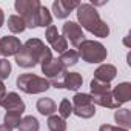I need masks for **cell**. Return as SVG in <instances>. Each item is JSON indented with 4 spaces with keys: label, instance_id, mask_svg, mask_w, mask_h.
I'll list each match as a JSON object with an SVG mask.
<instances>
[{
    "label": "cell",
    "instance_id": "cell-2",
    "mask_svg": "<svg viewBox=\"0 0 131 131\" xmlns=\"http://www.w3.org/2000/svg\"><path fill=\"white\" fill-rule=\"evenodd\" d=\"M46 48L48 46H45V43L40 39H29L22 45L19 52L14 56L16 63L22 68H34L37 63L42 62Z\"/></svg>",
    "mask_w": 131,
    "mask_h": 131
},
{
    "label": "cell",
    "instance_id": "cell-6",
    "mask_svg": "<svg viewBox=\"0 0 131 131\" xmlns=\"http://www.w3.org/2000/svg\"><path fill=\"white\" fill-rule=\"evenodd\" d=\"M16 83H17V88L26 94H40V93L48 91L51 86V83L45 77H40V76H36L31 73L20 74L17 77Z\"/></svg>",
    "mask_w": 131,
    "mask_h": 131
},
{
    "label": "cell",
    "instance_id": "cell-19",
    "mask_svg": "<svg viewBox=\"0 0 131 131\" xmlns=\"http://www.w3.org/2000/svg\"><path fill=\"white\" fill-rule=\"evenodd\" d=\"M8 29L13 34H20V32H23L26 29V25H25V22H23V19L20 16L14 14V16L8 17Z\"/></svg>",
    "mask_w": 131,
    "mask_h": 131
},
{
    "label": "cell",
    "instance_id": "cell-12",
    "mask_svg": "<svg viewBox=\"0 0 131 131\" xmlns=\"http://www.w3.org/2000/svg\"><path fill=\"white\" fill-rule=\"evenodd\" d=\"M117 76V68L114 65L103 63L94 71V80L102 82V83H110L114 77Z\"/></svg>",
    "mask_w": 131,
    "mask_h": 131
},
{
    "label": "cell",
    "instance_id": "cell-3",
    "mask_svg": "<svg viewBox=\"0 0 131 131\" xmlns=\"http://www.w3.org/2000/svg\"><path fill=\"white\" fill-rule=\"evenodd\" d=\"M42 65V73L45 74V79L56 88H63V79L67 76V70L62 67V63L59 62V59L52 57V52L49 48H46L43 59L40 62Z\"/></svg>",
    "mask_w": 131,
    "mask_h": 131
},
{
    "label": "cell",
    "instance_id": "cell-26",
    "mask_svg": "<svg viewBox=\"0 0 131 131\" xmlns=\"http://www.w3.org/2000/svg\"><path fill=\"white\" fill-rule=\"evenodd\" d=\"M11 74V63L8 59H0V80L8 79Z\"/></svg>",
    "mask_w": 131,
    "mask_h": 131
},
{
    "label": "cell",
    "instance_id": "cell-29",
    "mask_svg": "<svg viewBox=\"0 0 131 131\" xmlns=\"http://www.w3.org/2000/svg\"><path fill=\"white\" fill-rule=\"evenodd\" d=\"M5 94H6V88H5V83L0 80V99H3L5 97Z\"/></svg>",
    "mask_w": 131,
    "mask_h": 131
},
{
    "label": "cell",
    "instance_id": "cell-1",
    "mask_svg": "<svg viewBox=\"0 0 131 131\" xmlns=\"http://www.w3.org/2000/svg\"><path fill=\"white\" fill-rule=\"evenodd\" d=\"M77 20L82 25L80 28H85L96 37L105 39L110 36V26L100 19L96 6H93L91 3H80L77 6Z\"/></svg>",
    "mask_w": 131,
    "mask_h": 131
},
{
    "label": "cell",
    "instance_id": "cell-28",
    "mask_svg": "<svg viewBox=\"0 0 131 131\" xmlns=\"http://www.w3.org/2000/svg\"><path fill=\"white\" fill-rule=\"evenodd\" d=\"M99 131H128V129H123V128H120V126H113V125L103 123V125H100Z\"/></svg>",
    "mask_w": 131,
    "mask_h": 131
},
{
    "label": "cell",
    "instance_id": "cell-16",
    "mask_svg": "<svg viewBox=\"0 0 131 131\" xmlns=\"http://www.w3.org/2000/svg\"><path fill=\"white\" fill-rule=\"evenodd\" d=\"M83 83V77L79 73H67L63 79V88H67L70 91H77Z\"/></svg>",
    "mask_w": 131,
    "mask_h": 131
},
{
    "label": "cell",
    "instance_id": "cell-13",
    "mask_svg": "<svg viewBox=\"0 0 131 131\" xmlns=\"http://www.w3.org/2000/svg\"><path fill=\"white\" fill-rule=\"evenodd\" d=\"M91 96V94H90ZM93 99V103L94 105H99V106H103V108H110V110H119L122 105L114 99L113 93L108 91L105 94H99V96H91Z\"/></svg>",
    "mask_w": 131,
    "mask_h": 131
},
{
    "label": "cell",
    "instance_id": "cell-30",
    "mask_svg": "<svg viewBox=\"0 0 131 131\" xmlns=\"http://www.w3.org/2000/svg\"><path fill=\"white\" fill-rule=\"evenodd\" d=\"M3 23H5V14H3V9L0 8V28L3 26Z\"/></svg>",
    "mask_w": 131,
    "mask_h": 131
},
{
    "label": "cell",
    "instance_id": "cell-18",
    "mask_svg": "<svg viewBox=\"0 0 131 131\" xmlns=\"http://www.w3.org/2000/svg\"><path fill=\"white\" fill-rule=\"evenodd\" d=\"M59 62L62 63V67L67 70V68H70V67H74V65L79 62V54H77V51H74V49H67L65 52L60 54Z\"/></svg>",
    "mask_w": 131,
    "mask_h": 131
},
{
    "label": "cell",
    "instance_id": "cell-24",
    "mask_svg": "<svg viewBox=\"0 0 131 131\" xmlns=\"http://www.w3.org/2000/svg\"><path fill=\"white\" fill-rule=\"evenodd\" d=\"M73 114V103L68 99H63L59 105V117H62L63 120H67L70 116Z\"/></svg>",
    "mask_w": 131,
    "mask_h": 131
},
{
    "label": "cell",
    "instance_id": "cell-14",
    "mask_svg": "<svg viewBox=\"0 0 131 131\" xmlns=\"http://www.w3.org/2000/svg\"><path fill=\"white\" fill-rule=\"evenodd\" d=\"M111 93H113L114 99H116L120 105H122V103H126V102L131 100V83H129V82H122V83H119Z\"/></svg>",
    "mask_w": 131,
    "mask_h": 131
},
{
    "label": "cell",
    "instance_id": "cell-8",
    "mask_svg": "<svg viewBox=\"0 0 131 131\" xmlns=\"http://www.w3.org/2000/svg\"><path fill=\"white\" fill-rule=\"evenodd\" d=\"M62 34H63L65 39H67V42L70 40L71 45H74L76 48H77L83 40H86V39H85V34H83V31H82V28H80V25L76 23V22H71V20L63 23V26H62Z\"/></svg>",
    "mask_w": 131,
    "mask_h": 131
},
{
    "label": "cell",
    "instance_id": "cell-25",
    "mask_svg": "<svg viewBox=\"0 0 131 131\" xmlns=\"http://www.w3.org/2000/svg\"><path fill=\"white\" fill-rule=\"evenodd\" d=\"M51 23H52V16H51V13L48 11V8L46 6H42L40 8V11H39V26H42V28H48V26H51Z\"/></svg>",
    "mask_w": 131,
    "mask_h": 131
},
{
    "label": "cell",
    "instance_id": "cell-7",
    "mask_svg": "<svg viewBox=\"0 0 131 131\" xmlns=\"http://www.w3.org/2000/svg\"><path fill=\"white\" fill-rule=\"evenodd\" d=\"M73 114L80 119H91L96 114V106L90 94L77 93L73 97Z\"/></svg>",
    "mask_w": 131,
    "mask_h": 131
},
{
    "label": "cell",
    "instance_id": "cell-31",
    "mask_svg": "<svg viewBox=\"0 0 131 131\" xmlns=\"http://www.w3.org/2000/svg\"><path fill=\"white\" fill-rule=\"evenodd\" d=\"M0 131H13L11 128H8L6 125H0Z\"/></svg>",
    "mask_w": 131,
    "mask_h": 131
},
{
    "label": "cell",
    "instance_id": "cell-4",
    "mask_svg": "<svg viewBox=\"0 0 131 131\" xmlns=\"http://www.w3.org/2000/svg\"><path fill=\"white\" fill-rule=\"evenodd\" d=\"M77 49L79 57H82V60L86 63H102L108 56L106 48L96 40H83Z\"/></svg>",
    "mask_w": 131,
    "mask_h": 131
},
{
    "label": "cell",
    "instance_id": "cell-17",
    "mask_svg": "<svg viewBox=\"0 0 131 131\" xmlns=\"http://www.w3.org/2000/svg\"><path fill=\"white\" fill-rule=\"evenodd\" d=\"M114 120L119 123L120 128L128 129L131 126V111L128 108H119L114 113Z\"/></svg>",
    "mask_w": 131,
    "mask_h": 131
},
{
    "label": "cell",
    "instance_id": "cell-11",
    "mask_svg": "<svg viewBox=\"0 0 131 131\" xmlns=\"http://www.w3.org/2000/svg\"><path fill=\"white\" fill-rule=\"evenodd\" d=\"M0 106L5 108L6 111H19V113L25 111V103H23V100L20 99V96L17 93L5 94L3 99H0Z\"/></svg>",
    "mask_w": 131,
    "mask_h": 131
},
{
    "label": "cell",
    "instance_id": "cell-20",
    "mask_svg": "<svg viewBox=\"0 0 131 131\" xmlns=\"http://www.w3.org/2000/svg\"><path fill=\"white\" fill-rule=\"evenodd\" d=\"M20 122H22V113H19V111H6V114L3 117V125L14 129V128H19Z\"/></svg>",
    "mask_w": 131,
    "mask_h": 131
},
{
    "label": "cell",
    "instance_id": "cell-9",
    "mask_svg": "<svg viewBox=\"0 0 131 131\" xmlns=\"http://www.w3.org/2000/svg\"><path fill=\"white\" fill-rule=\"evenodd\" d=\"M80 3L76 0H56L52 3V13L57 19H67L73 9H77Z\"/></svg>",
    "mask_w": 131,
    "mask_h": 131
},
{
    "label": "cell",
    "instance_id": "cell-15",
    "mask_svg": "<svg viewBox=\"0 0 131 131\" xmlns=\"http://www.w3.org/2000/svg\"><path fill=\"white\" fill-rule=\"evenodd\" d=\"M36 108H37V111L42 116H48V117L52 116L54 111L57 110V106H56V103H54V100L51 97H42V99H39L37 103H36Z\"/></svg>",
    "mask_w": 131,
    "mask_h": 131
},
{
    "label": "cell",
    "instance_id": "cell-10",
    "mask_svg": "<svg viewBox=\"0 0 131 131\" xmlns=\"http://www.w3.org/2000/svg\"><path fill=\"white\" fill-rule=\"evenodd\" d=\"M20 48H22V43H20V40L17 37H14V36L0 37V54L3 57L16 56Z\"/></svg>",
    "mask_w": 131,
    "mask_h": 131
},
{
    "label": "cell",
    "instance_id": "cell-27",
    "mask_svg": "<svg viewBox=\"0 0 131 131\" xmlns=\"http://www.w3.org/2000/svg\"><path fill=\"white\" fill-rule=\"evenodd\" d=\"M45 37H46V42L49 43V45H52V43H56L57 40H59V37H60V34H59V31H57V28L56 26H48L46 28V32H45Z\"/></svg>",
    "mask_w": 131,
    "mask_h": 131
},
{
    "label": "cell",
    "instance_id": "cell-22",
    "mask_svg": "<svg viewBox=\"0 0 131 131\" xmlns=\"http://www.w3.org/2000/svg\"><path fill=\"white\" fill-rule=\"evenodd\" d=\"M48 129L49 131H65L67 129V120H63L59 116H49L48 117Z\"/></svg>",
    "mask_w": 131,
    "mask_h": 131
},
{
    "label": "cell",
    "instance_id": "cell-23",
    "mask_svg": "<svg viewBox=\"0 0 131 131\" xmlns=\"http://www.w3.org/2000/svg\"><path fill=\"white\" fill-rule=\"evenodd\" d=\"M90 90H91V96H99V94H105L108 91H111V85L110 83H102L97 80H91L90 83Z\"/></svg>",
    "mask_w": 131,
    "mask_h": 131
},
{
    "label": "cell",
    "instance_id": "cell-5",
    "mask_svg": "<svg viewBox=\"0 0 131 131\" xmlns=\"http://www.w3.org/2000/svg\"><path fill=\"white\" fill-rule=\"evenodd\" d=\"M14 8L23 19L26 28L39 26V11L42 8V3L39 0H17L14 3Z\"/></svg>",
    "mask_w": 131,
    "mask_h": 131
},
{
    "label": "cell",
    "instance_id": "cell-21",
    "mask_svg": "<svg viewBox=\"0 0 131 131\" xmlns=\"http://www.w3.org/2000/svg\"><path fill=\"white\" fill-rule=\"evenodd\" d=\"M39 128H40V123L34 116L23 117L19 125V131H39Z\"/></svg>",
    "mask_w": 131,
    "mask_h": 131
}]
</instances>
